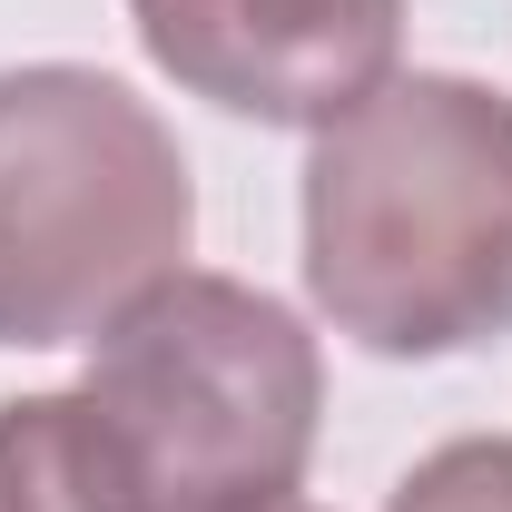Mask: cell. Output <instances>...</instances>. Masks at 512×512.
Returning a JSON list of instances; mask_svg holds the SVG:
<instances>
[{"instance_id":"4","label":"cell","mask_w":512,"mask_h":512,"mask_svg":"<svg viewBox=\"0 0 512 512\" xmlns=\"http://www.w3.org/2000/svg\"><path fill=\"white\" fill-rule=\"evenodd\" d=\"M158 79L256 128H335L404 60V0H128Z\"/></svg>"},{"instance_id":"5","label":"cell","mask_w":512,"mask_h":512,"mask_svg":"<svg viewBox=\"0 0 512 512\" xmlns=\"http://www.w3.org/2000/svg\"><path fill=\"white\" fill-rule=\"evenodd\" d=\"M0 512H109L99 463L79 444V394L0 404Z\"/></svg>"},{"instance_id":"2","label":"cell","mask_w":512,"mask_h":512,"mask_svg":"<svg viewBox=\"0 0 512 512\" xmlns=\"http://www.w3.org/2000/svg\"><path fill=\"white\" fill-rule=\"evenodd\" d=\"M69 394L109 512H276L325 434V345L286 296L178 266L89 345Z\"/></svg>"},{"instance_id":"1","label":"cell","mask_w":512,"mask_h":512,"mask_svg":"<svg viewBox=\"0 0 512 512\" xmlns=\"http://www.w3.org/2000/svg\"><path fill=\"white\" fill-rule=\"evenodd\" d=\"M306 296L384 365L512 345V89L394 69L306 148Z\"/></svg>"},{"instance_id":"3","label":"cell","mask_w":512,"mask_h":512,"mask_svg":"<svg viewBox=\"0 0 512 512\" xmlns=\"http://www.w3.org/2000/svg\"><path fill=\"white\" fill-rule=\"evenodd\" d=\"M197 247L178 128L89 60L0 69V355L99 345Z\"/></svg>"},{"instance_id":"7","label":"cell","mask_w":512,"mask_h":512,"mask_svg":"<svg viewBox=\"0 0 512 512\" xmlns=\"http://www.w3.org/2000/svg\"><path fill=\"white\" fill-rule=\"evenodd\" d=\"M276 512H325V503H276Z\"/></svg>"},{"instance_id":"6","label":"cell","mask_w":512,"mask_h":512,"mask_svg":"<svg viewBox=\"0 0 512 512\" xmlns=\"http://www.w3.org/2000/svg\"><path fill=\"white\" fill-rule=\"evenodd\" d=\"M384 512H512V434H453V444H434L384 493Z\"/></svg>"}]
</instances>
